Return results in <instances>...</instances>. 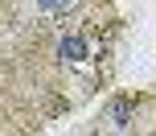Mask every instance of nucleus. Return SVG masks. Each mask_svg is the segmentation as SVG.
Returning a JSON list of instances; mask_svg holds the SVG:
<instances>
[{"label": "nucleus", "mask_w": 156, "mask_h": 136, "mask_svg": "<svg viewBox=\"0 0 156 136\" xmlns=\"http://www.w3.org/2000/svg\"><path fill=\"white\" fill-rule=\"evenodd\" d=\"M45 13H66V8H74V0H37Z\"/></svg>", "instance_id": "3"}, {"label": "nucleus", "mask_w": 156, "mask_h": 136, "mask_svg": "<svg viewBox=\"0 0 156 136\" xmlns=\"http://www.w3.org/2000/svg\"><path fill=\"white\" fill-rule=\"evenodd\" d=\"M58 54H62L66 62H82V58L90 54V46H86L78 33H62V41H58Z\"/></svg>", "instance_id": "1"}, {"label": "nucleus", "mask_w": 156, "mask_h": 136, "mask_svg": "<svg viewBox=\"0 0 156 136\" xmlns=\"http://www.w3.org/2000/svg\"><path fill=\"white\" fill-rule=\"evenodd\" d=\"M132 124V103L127 99H115L111 103V128H127Z\"/></svg>", "instance_id": "2"}]
</instances>
